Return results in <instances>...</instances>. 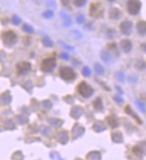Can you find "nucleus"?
Here are the masks:
<instances>
[{
    "instance_id": "obj_22",
    "label": "nucleus",
    "mask_w": 146,
    "mask_h": 160,
    "mask_svg": "<svg viewBox=\"0 0 146 160\" xmlns=\"http://www.w3.org/2000/svg\"><path fill=\"white\" fill-rule=\"evenodd\" d=\"M58 140H59L61 143L65 144V143H66L67 140H68V136L66 135V132H64V133H60L59 136H58Z\"/></svg>"
},
{
    "instance_id": "obj_18",
    "label": "nucleus",
    "mask_w": 146,
    "mask_h": 160,
    "mask_svg": "<svg viewBox=\"0 0 146 160\" xmlns=\"http://www.w3.org/2000/svg\"><path fill=\"white\" fill-rule=\"evenodd\" d=\"M101 156L100 153L98 151H92L87 155V159H100Z\"/></svg>"
},
{
    "instance_id": "obj_20",
    "label": "nucleus",
    "mask_w": 146,
    "mask_h": 160,
    "mask_svg": "<svg viewBox=\"0 0 146 160\" xmlns=\"http://www.w3.org/2000/svg\"><path fill=\"white\" fill-rule=\"evenodd\" d=\"M61 16H62V18H63V20H64V24H65L66 26L71 25V19H70V17H69L68 15H66V13H61Z\"/></svg>"
},
{
    "instance_id": "obj_35",
    "label": "nucleus",
    "mask_w": 146,
    "mask_h": 160,
    "mask_svg": "<svg viewBox=\"0 0 146 160\" xmlns=\"http://www.w3.org/2000/svg\"><path fill=\"white\" fill-rule=\"evenodd\" d=\"M61 58L64 59V60H68L69 59V56L66 53H62L61 54Z\"/></svg>"
},
{
    "instance_id": "obj_28",
    "label": "nucleus",
    "mask_w": 146,
    "mask_h": 160,
    "mask_svg": "<svg viewBox=\"0 0 146 160\" xmlns=\"http://www.w3.org/2000/svg\"><path fill=\"white\" fill-rule=\"evenodd\" d=\"M91 70H90L89 67H87V66L83 67V74L84 76L88 77V76L91 75Z\"/></svg>"
},
{
    "instance_id": "obj_5",
    "label": "nucleus",
    "mask_w": 146,
    "mask_h": 160,
    "mask_svg": "<svg viewBox=\"0 0 146 160\" xmlns=\"http://www.w3.org/2000/svg\"><path fill=\"white\" fill-rule=\"evenodd\" d=\"M56 59L55 58H47L44 59L41 63V70L44 72H51L56 66Z\"/></svg>"
},
{
    "instance_id": "obj_17",
    "label": "nucleus",
    "mask_w": 146,
    "mask_h": 160,
    "mask_svg": "<svg viewBox=\"0 0 146 160\" xmlns=\"http://www.w3.org/2000/svg\"><path fill=\"white\" fill-rule=\"evenodd\" d=\"M125 112H126L128 114H130L131 116H133V118L137 121V123H142V120H141V119H140V118H139V117H138V116H137V115H136V114H135L132 111V109L130 108V106H126V107H125Z\"/></svg>"
},
{
    "instance_id": "obj_4",
    "label": "nucleus",
    "mask_w": 146,
    "mask_h": 160,
    "mask_svg": "<svg viewBox=\"0 0 146 160\" xmlns=\"http://www.w3.org/2000/svg\"><path fill=\"white\" fill-rule=\"evenodd\" d=\"M141 9V2L139 0H128L127 2V11L130 15H135L139 13Z\"/></svg>"
},
{
    "instance_id": "obj_38",
    "label": "nucleus",
    "mask_w": 146,
    "mask_h": 160,
    "mask_svg": "<svg viewBox=\"0 0 146 160\" xmlns=\"http://www.w3.org/2000/svg\"><path fill=\"white\" fill-rule=\"evenodd\" d=\"M142 49H143L144 51H146V43L142 44Z\"/></svg>"
},
{
    "instance_id": "obj_15",
    "label": "nucleus",
    "mask_w": 146,
    "mask_h": 160,
    "mask_svg": "<svg viewBox=\"0 0 146 160\" xmlns=\"http://www.w3.org/2000/svg\"><path fill=\"white\" fill-rule=\"evenodd\" d=\"M120 11L117 8H112L109 11V17L113 20H117L120 17Z\"/></svg>"
},
{
    "instance_id": "obj_31",
    "label": "nucleus",
    "mask_w": 146,
    "mask_h": 160,
    "mask_svg": "<svg viewBox=\"0 0 146 160\" xmlns=\"http://www.w3.org/2000/svg\"><path fill=\"white\" fill-rule=\"evenodd\" d=\"M76 22L78 23H83L84 22V16L83 15H78L76 16Z\"/></svg>"
},
{
    "instance_id": "obj_19",
    "label": "nucleus",
    "mask_w": 146,
    "mask_h": 160,
    "mask_svg": "<svg viewBox=\"0 0 146 160\" xmlns=\"http://www.w3.org/2000/svg\"><path fill=\"white\" fill-rule=\"evenodd\" d=\"M106 120H107L108 125H109L111 128H116V127L117 126V123L116 119H115L113 116H108V117L106 118Z\"/></svg>"
},
{
    "instance_id": "obj_33",
    "label": "nucleus",
    "mask_w": 146,
    "mask_h": 160,
    "mask_svg": "<svg viewBox=\"0 0 146 160\" xmlns=\"http://www.w3.org/2000/svg\"><path fill=\"white\" fill-rule=\"evenodd\" d=\"M116 76H117V78L118 81H124V73H123L122 72H118V73H117Z\"/></svg>"
},
{
    "instance_id": "obj_3",
    "label": "nucleus",
    "mask_w": 146,
    "mask_h": 160,
    "mask_svg": "<svg viewBox=\"0 0 146 160\" xmlns=\"http://www.w3.org/2000/svg\"><path fill=\"white\" fill-rule=\"evenodd\" d=\"M78 92L83 97V98H90L93 94V89L88 85L86 82L83 81L78 85Z\"/></svg>"
},
{
    "instance_id": "obj_7",
    "label": "nucleus",
    "mask_w": 146,
    "mask_h": 160,
    "mask_svg": "<svg viewBox=\"0 0 146 160\" xmlns=\"http://www.w3.org/2000/svg\"><path fill=\"white\" fill-rule=\"evenodd\" d=\"M133 28V23L130 21H124L120 24V32L124 35H129Z\"/></svg>"
},
{
    "instance_id": "obj_21",
    "label": "nucleus",
    "mask_w": 146,
    "mask_h": 160,
    "mask_svg": "<svg viewBox=\"0 0 146 160\" xmlns=\"http://www.w3.org/2000/svg\"><path fill=\"white\" fill-rule=\"evenodd\" d=\"M94 69L96 71V73L100 75H103L104 74V69L103 67L100 65V64H95L94 65Z\"/></svg>"
},
{
    "instance_id": "obj_37",
    "label": "nucleus",
    "mask_w": 146,
    "mask_h": 160,
    "mask_svg": "<svg viewBox=\"0 0 146 160\" xmlns=\"http://www.w3.org/2000/svg\"><path fill=\"white\" fill-rule=\"evenodd\" d=\"M114 98H115V100H116V101H117V102H123V99H122L121 98L117 97V96H115V97H114Z\"/></svg>"
},
{
    "instance_id": "obj_16",
    "label": "nucleus",
    "mask_w": 146,
    "mask_h": 160,
    "mask_svg": "<svg viewBox=\"0 0 146 160\" xmlns=\"http://www.w3.org/2000/svg\"><path fill=\"white\" fill-rule=\"evenodd\" d=\"M93 106L96 110L98 111H101L103 109V105H102V101L100 98H97L94 102H93Z\"/></svg>"
},
{
    "instance_id": "obj_8",
    "label": "nucleus",
    "mask_w": 146,
    "mask_h": 160,
    "mask_svg": "<svg viewBox=\"0 0 146 160\" xmlns=\"http://www.w3.org/2000/svg\"><path fill=\"white\" fill-rule=\"evenodd\" d=\"M16 68H17V73L19 74H22V73H27L28 71H30L32 68V65L28 62H21V63L17 64Z\"/></svg>"
},
{
    "instance_id": "obj_27",
    "label": "nucleus",
    "mask_w": 146,
    "mask_h": 160,
    "mask_svg": "<svg viewBox=\"0 0 146 160\" xmlns=\"http://www.w3.org/2000/svg\"><path fill=\"white\" fill-rule=\"evenodd\" d=\"M101 58H102V60H103L104 62H106V63H108V62L109 61V57H108V53L105 52V51L101 52Z\"/></svg>"
},
{
    "instance_id": "obj_10",
    "label": "nucleus",
    "mask_w": 146,
    "mask_h": 160,
    "mask_svg": "<svg viewBox=\"0 0 146 160\" xmlns=\"http://www.w3.org/2000/svg\"><path fill=\"white\" fill-rule=\"evenodd\" d=\"M120 46H121V48L123 49V51L125 52V53L130 52L131 49H132V44H131L130 40H122L121 43H120Z\"/></svg>"
},
{
    "instance_id": "obj_9",
    "label": "nucleus",
    "mask_w": 146,
    "mask_h": 160,
    "mask_svg": "<svg viewBox=\"0 0 146 160\" xmlns=\"http://www.w3.org/2000/svg\"><path fill=\"white\" fill-rule=\"evenodd\" d=\"M83 132H84V128H83V127H82V126H80V125H78V124H76V125L74 127L73 131H72L73 138H74V139H75V138H77V137L81 136Z\"/></svg>"
},
{
    "instance_id": "obj_39",
    "label": "nucleus",
    "mask_w": 146,
    "mask_h": 160,
    "mask_svg": "<svg viewBox=\"0 0 146 160\" xmlns=\"http://www.w3.org/2000/svg\"><path fill=\"white\" fill-rule=\"evenodd\" d=\"M108 1H114V0H108Z\"/></svg>"
},
{
    "instance_id": "obj_11",
    "label": "nucleus",
    "mask_w": 146,
    "mask_h": 160,
    "mask_svg": "<svg viewBox=\"0 0 146 160\" xmlns=\"http://www.w3.org/2000/svg\"><path fill=\"white\" fill-rule=\"evenodd\" d=\"M136 29L141 35H144L146 33V22L139 21L136 24Z\"/></svg>"
},
{
    "instance_id": "obj_6",
    "label": "nucleus",
    "mask_w": 146,
    "mask_h": 160,
    "mask_svg": "<svg viewBox=\"0 0 146 160\" xmlns=\"http://www.w3.org/2000/svg\"><path fill=\"white\" fill-rule=\"evenodd\" d=\"M89 11L91 17H100L102 15V7L99 3H92L90 6Z\"/></svg>"
},
{
    "instance_id": "obj_1",
    "label": "nucleus",
    "mask_w": 146,
    "mask_h": 160,
    "mask_svg": "<svg viewBox=\"0 0 146 160\" xmlns=\"http://www.w3.org/2000/svg\"><path fill=\"white\" fill-rule=\"evenodd\" d=\"M59 75L65 81H73L75 78L74 71L69 66H62L59 69Z\"/></svg>"
},
{
    "instance_id": "obj_23",
    "label": "nucleus",
    "mask_w": 146,
    "mask_h": 160,
    "mask_svg": "<svg viewBox=\"0 0 146 160\" xmlns=\"http://www.w3.org/2000/svg\"><path fill=\"white\" fill-rule=\"evenodd\" d=\"M133 153L136 156H142V150L139 148V147H137V146H135V147H133Z\"/></svg>"
},
{
    "instance_id": "obj_12",
    "label": "nucleus",
    "mask_w": 146,
    "mask_h": 160,
    "mask_svg": "<svg viewBox=\"0 0 146 160\" xmlns=\"http://www.w3.org/2000/svg\"><path fill=\"white\" fill-rule=\"evenodd\" d=\"M82 114H83V108L78 106L73 107L72 110H71V116L75 118V119L79 118L82 115Z\"/></svg>"
},
{
    "instance_id": "obj_29",
    "label": "nucleus",
    "mask_w": 146,
    "mask_h": 160,
    "mask_svg": "<svg viewBox=\"0 0 146 160\" xmlns=\"http://www.w3.org/2000/svg\"><path fill=\"white\" fill-rule=\"evenodd\" d=\"M86 0H74V4L76 7H82L85 4Z\"/></svg>"
},
{
    "instance_id": "obj_2",
    "label": "nucleus",
    "mask_w": 146,
    "mask_h": 160,
    "mask_svg": "<svg viewBox=\"0 0 146 160\" xmlns=\"http://www.w3.org/2000/svg\"><path fill=\"white\" fill-rule=\"evenodd\" d=\"M1 38H2L3 42L7 46L14 45L16 42V40H17V36L13 31H7V32H3Z\"/></svg>"
},
{
    "instance_id": "obj_34",
    "label": "nucleus",
    "mask_w": 146,
    "mask_h": 160,
    "mask_svg": "<svg viewBox=\"0 0 146 160\" xmlns=\"http://www.w3.org/2000/svg\"><path fill=\"white\" fill-rule=\"evenodd\" d=\"M43 104L46 105V106H45L46 108H50V107L52 106V104H51V102H50L49 100H46V101H44Z\"/></svg>"
},
{
    "instance_id": "obj_25",
    "label": "nucleus",
    "mask_w": 146,
    "mask_h": 160,
    "mask_svg": "<svg viewBox=\"0 0 146 160\" xmlns=\"http://www.w3.org/2000/svg\"><path fill=\"white\" fill-rule=\"evenodd\" d=\"M43 44H44V46H46V47H52V45H53V42L51 41V40L49 39V38H48V37H45L44 39H43Z\"/></svg>"
},
{
    "instance_id": "obj_26",
    "label": "nucleus",
    "mask_w": 146,
    "mask_h": 160,
    "mask_svg": "<svg viewBox=\"0 0 146 160\" xmlns=\"http://www.w3.org/2000/svg\"><path fill=\"white\" fill-rule=\"evenodd\" d=\"M53 12L52 11H46V12H44L43 14H42V16L44 17V18H46V19H49V18H51L52 16H53Z\"/></svg>"
},
{
    "instance_id": "obj_14",
    "label": "nucleus",
    "mask_w": 146,
    "mask_h": 160,
    "mask_svg": "<svg viewBox=\"0 0 146 160\" xmlns=\"http://www.w3.org/2000/svg\"><path fill=\"white\" fill-rule=\"evenodd\" d=\"M112 140L116 143H121L123 141V135L120 131H115L111 134Z\"/></svg>"
},
{
    "instance_id": "obj_36",
    "label": "nucleus",
    "mask_w": 146,
    "mask_h": 160,
    "mask_svg": "<svg viewBox=\"0 0 146 160\" xmlns=\"http://www.w3.org/2000/svg\"><path fill=\"white\" fill-rule=\"evenodd\" d=\"M61 3L64 5V6H68V4H69V0H61Z\"/></svg>"
},
{
    "instance_id": "obj_32",
    "label": "nucleus",
    "mask_w": 146,
    "mask_h": 160,
    "mask_svg": "<svg viewBox=\"0 0 146 160\" xmlns=\"http://www.w3.org/2000/svg\"><path fill=\"white\" fill-rule=\"evenodd\" d=\"M135 103L137 104V106H138V107H139V109H140L141 111H142V112L145 111V106H144V104H143V103H142V102H140V101H138V100H137Z\"/></svg>"
},
{
    "instance_id": "obj_30",
    "label": "nucleus",
    "mask_w": 146,
    "mask_h": 160,
    "mask_svg": "<svg viewBox=\"0 0 146 160\" xmlns=\"http://www.w3.org/2000/svg\"><path fill=\"white\" fill-rule=\"evenodd\" d=\"M12 22H13V23H14V24L18 25V24L21 23V19H20L17 15H14V16H13V18H12Z\"/></svg>"
},
{
    "instance_id": "obj_13",
    "label": "nucleus",
    "mask_w": 146,
    "mask_h": 160,
    "mask_svg": "<svg viewBox=\"0 0 146 160\" xmlns=\"http://www.w3.org/2000/svg\"><path fill=\"white\" fill-rule=\"evenodd\" d=\"M93 130L97 132H100L103 131L104 130H106V125L103 122L101 121H97L94 124H93Z\"/></svg>"
},
{
    "instance_id": "obj_24",
    "label": "nucleus",
    "mask_w": 146,
    "mask_h": 160,
    "mask_svg": "<svg viewBox=\"0 0 146 160\" xmlns=\"http://www.w3.org/2000/svg\"><path fill=\"white\" fill-rule=\"evenodd\" d=\"M23 30H24L25 32H28V33H32V32H34L33 28H32L31 25H29V24H24V25L23 26Z\"/></svg>"
}]
</instances>
